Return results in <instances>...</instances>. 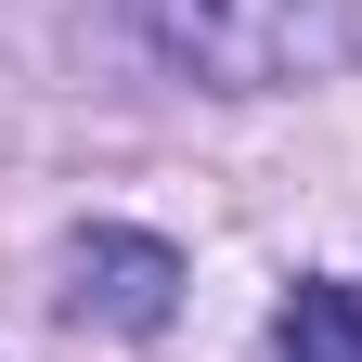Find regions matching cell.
Masks as SVG:
<instances>
[{
    "instance_id": "obj_1",
    "label": "cell",
    "mask_w": 362,
    "mask_h": 362,
    "mask_svg": "<svg viewBox=\"0 0 362 362\" xmlns=\"http://www.w3.org/2000/svg\"><path fill=\"white\" fill-rule=\"evenodd\" d=\"M143 52L207 90H324L362 52L349 0H129Z\"/></svg>"
},
{
    "instance_id": "obj_2",
    "label": "cell",
    "mask_w": 362,
    "mask_h": 362,
    "mask_svg": "<svg viewBox=\"0 0 362 362\" xmlns=\"http://www.w3.org/2000/svg\"><path fill=\"white\" fill-rule=\"evenodd\" d=\"M168 310H181V246L129 233V220H90V233H65V324L156 337Z\"/></svg>"
},
{
    "instance_id": "obj_3",
    "label": "cell",
    "mask_w": 362,
    "mask_h": 362,
    "mask_svg": "<svg viewBox=\"0 0 362 362\" xmlns=\"http://www.w3.org/2000/svg\"><path fill=\"white\" fill-rule=\"evenodd\" d=\"M272 349L285 362H362V285L349 272H298V298L272 310Z\"/></svg>"
}]
</instances>
